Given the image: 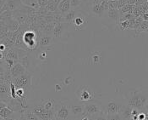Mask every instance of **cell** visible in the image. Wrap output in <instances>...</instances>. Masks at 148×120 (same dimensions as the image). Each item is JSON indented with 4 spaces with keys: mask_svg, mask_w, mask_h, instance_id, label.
Returning a JSON list of instances; mask_svg holds the SVG:
<instances>
[{
    "mask_svg": "<svg viewBox=\"0 0 148 120\" xmlns=\"http://www.w3.org/2000/svg\"><path fill=\"white\" fill-rule=\"evenodd\" d=\"M148 101V89L133 90L127 97V105L131 108L142 111Z\"/></svg>",
    "mask_w": 148,
    "mask_h": 120,
    "instance_id": "cell-1",
    "label": "cell"
},
{
    "mask_svg": "<svg viewBox=\"0 0 148 120\" xmlns=\"http://www.w3.org/2000/svg\"><path fill=\"white\" fill-rule=\"evenodd\" d=\"M11 83L16 89H24L27 91V89H29L32 86V75L30 72H25L17 78H13Z\"/></svg>",
    "mask_w": 148,
    "mask_h": 120,
    "instance_id": "cell-2",
    "label": "cell"
},
{
    "mask_svg": "<svg viewBox=\"0 0 148 120\" xmlns=\"http://www.w3.org/2000/svg\"><path fill=\"white\" fill-rule=\"evenodd\" d=\"M125 107V104H123L120 101H117L114 100H110L107 101V103L103 106V112L107 115V114H116V113H121L123 108Z\"/></svg>",
    "mask_w": 148,
    "mask_h": 120,
    "instance_id": "cell-3",
    "label": "cell"
},
{
    "mask_svg": "<svg viewBox=\"0 0 148 120\" xmlns=\"http://www.w3.org/2000/svg\"><path fill=\"white\" fill-rule=\"evenodd\" d=\"M23 42L27 49H34L37 46L38 39L34 31L27 30L23 33Z\"/></svg>",
    "mask_w": 148,
    "mask_h": 120,
    "instance_id": "cell-4",
    "label": "cell"
},
{
    "mask_svg": "<svg viewBox=\"0 0 148 120\" xmlns=\"http://www.w3.org/2000/svg\"><path fill=\"white\" fill-rule=\"evenodd\" d=\"M12 15H13V18L20 25L27 23L29 20V15L27 12L26 6L24 4H22L19 9H17L14 12H12Z\"/></svg>",
    "mask_w": 148,
    "mask_h": 120,
    "instance_id": "cell-5",
    "label": "cell"
},
{
    "mask_svg": "<svg viewBox=\"0 0 148 120\" xmlns=\"http://www.w3.org/2000/svg\"><path fill=\"white\" fill-rule=\"evenodd\" d=\"M103 113L102 107H100L97 103L87 102L84 104V114L88 115L90 117H94L97 114Z\"/></svg>",
    "mask_w": 148,
    "mask_h": 120,
    "instance_id": "cell-6",
    "label": "cell"
},
{
    "mask_svg": "<svg viewBox=\"0 0 148 120\" xmlns=\"http://www.w3.org/2000/svg\"><path fill=\"white\" fill-rule=\"evenodd\" d=\"M21 0H7L5 3L3 5V7L0 10V14L4 11H10L14 12L17 9H19L22 5Z\"/></svg>",
    "mask_w": 148,
    "mask_h": 120,
    "instance_id": "cell-7",
    "label": "cell"
},
{
    "mask_svg": "<svg viewBox=\"0 0 148 120\" xmlns=\"http://www.w3.org/2000/svg\"><path fill=\"white\" fill-rule=\"evenodd\" d=\"M55 111V117L61 120H66L70 114L69 107L66 105H61L58 108H54Z\"/></svg>",
    "mask_w": 148,
    "mask_h": 120,
    "instance_id": "cell-8",
    "label": "cell"
},
{
    "mask_svg": "<svg viewBox=\"0 0 148 120\" xmlns=\"http://www.w3.org/2000/svg\"><path fill=\"white\" fill-rule=\"evenodd\" d=\"M10 99V84H0V100L6 102Z\"/></svg>",
    "mask_w": 148,
    "mask_h": 120,
    "instance_id": "cell-9",
    "label": "cell"
},
{
    "mask_svg": "<svg viewBox=\"0 0 148 120\" xmlns=\"http://www.w3.org/2000/svg\"><path fill=\"white\" fill-rule=\"evenodd\" d=\"M25 72H26V68L23 66L21 63H19V62H17L10 71L12 78H17V77L24 74Z\"/></svg>",
    "mask_w": 148,
    "mask_h": 120,
    "instance_id": "cell-10",
    "label": "cell"
},
{
    "mask_svg": "<svg viewBox=\"0 0 148 120\" xmlns=\"http://www.w3.org/2000/svg\"><path fill=\"white\" fill-rule=\"evenodd\" d=\"M58 10L59 12L64 14V15L67 14L71 10L70 0H61L58 3Z\"/></svg>",
    "mask_w": 148,
    "mask_h": 120,
    "instance_id": "cell-11",
    "label": "cell"
},
{
    "mask_svg": "<svg viewBox=\"0 0 148 120\" xmlns=\"http://www.w3.org/2000/svg\"><path fill=\"white\" fill-rule=\"evenodd\" d=\"M70 114H73L74 116H80L81 114H84V105L80 104H72L69 106Z\"/></svg>",
    "mask_w": 148,
    "mask_h": 120,
    "instance_id": "cell-12",
    "label": "cell"
},
{
    "mask_svg": "<svg viewBox=\"0 0 148 120\" xmlns=\"http://www.w3.org/2000/svg\"><path fill=\"white\" fill-rule=\"evenodd\" d=\"M61 0H48L45 8L48 12H57L58 3Z\"/></svg>",
    "mask_w": 148,
    "mask_h": 120,
    "instance_id": "cell-13",
    "label": "cell"
},
{
    "mask_svg": "<svg viewBox=\"0 0 148 120\" xmlns=\"http://www.w3.org/2000/svg\"><path fill=\"white\" fill-rule=\"evenodd\" d=\"M91 98H92V95L87 88H83L82 89H80V96H79L80 101H84V102L85 101H90Z\"/></svg>",
    "mask_w": 148,
    "mask_h": 120,
    "instance_id": "cell-14",
    "label": "cell"
},
{
    "mask_svg": "<svg viewBox=\"0 0 148 120\" xmlns=\"http://www.w3.org/2000/svg\"><path fill=\"white\" fill-rule=\"evenodd\" d=\"M53 41L52 37L49 35H42L39 39H38V44L40 47H47L51 44Z\"/></svg>",
    "mask_w": 148,
    "mask_h": 120,
    "instance_id": "cell-15",
    "label": "cell"
},
{
    "mask_svg": "<svg viewBox=\"0 0 148 120\" xmlns=\"http://www.w3.org/2000/svg\"><path fill=\"white\" fill-rule=\"evenodd\" d=\"M5 59H11L14 60H19V55L17 53L16 48H10L7 50V54L4 55Z\"/></svg>",
    "mask_w": 148,
    "mask_h": 120,
    "instance_id": "cell-16",
    "label": "cell"
},
{
    "mask_svg": "<svg viewBox=\"0 0 148 120\" xmlns=\"http://www.w3.org/2000/svg\"><path fill=\"white\" fill-rule=\"evenodd\" d=\"M13 19H14L13 15L10 11H4L0 14V22H3V23L6 24V26L9 24Z\"/></svg>",
    "mask_w": 148,
    "mask_h": 120,
    "instance_id": "cell-17",
    "label": "cell"
},
{
    "mask_svg": "<svg viewBox=\"0 0 148 120\" xmlns=\"http://www.w3.org/2000/svg\"><path fill=\"white\" fill-rule=\"evenodd\" d=\"M21 117L25 120H40L32 110H25L21 113Z\"/></svg>",
    "mask_w": 148,
    "mask_h": 120,
    "instance_id": "cell-18",
    "label": "cell"
},
{
    "mask_svg": "<svg viewBox=\"0 0 148 120\" xmlns=\"http://www.w3.org/2000/svg\"><path fill=\"white\" fill-rule=\"evenodd\" d=\"M91 11H92L93 14L101 16V15H103V13L105 12V10H104V8L103 7V5H102V4L100 3V2H99V3H95V4L92 6Z\"/></svg>",
    "mask_w": 148,
    "mask_h": 120,
    "instance_id": "cell-19",
    "label": "cell"
},
{
    "mask_svg": "<svg viewBox=\"0 0 148 120\" xmlns=\"http://www.w3.org/2000/svg\"><path fill=\"white\" fill-rule=\"evenodd\" d=\"M22 1V3L25 6H28V7H31V8H33L36 10H38L40 8L38 3L36 0H21Z\"/></svg>",
    "mask_w": 148,
    "mask_h": 120,
    "instance_id": "cell-20",
    "label": "cell"
},
{
    "mask_svg": "<svg viewBox=\"0 0 148 120\" xmlns=\"http://www.w3.org/2000/svg\"><path fill=\"white\" fill-rule=\"evenodd\" d=\"M7 26H8L9 32H10V33H14V32H16L17 30H19V28H20V24H19L14 19H13L11 22L7 25Z\"/></svg>",
    "mask_w": 148,
    "mask_h": 120,
    "instance_id": "cell-21",
    "label": "cell"
},
{
    "mask_svg": "<svg viewBox=\"0 0 148 120\" xmlns=\"http://www.w3.org/2000/svg\"><path fill=\"white\" fill-rule=\"evenodd\" d=\"M12 114H14V112L12 110H10L8 107L0 110V117L3 118V119H6L8 117H10Z\"/></svg>",
    "mask_w": 148,
    "mask_h": 120,
    "instance_id": "cell-22",
    "label": "cell"
},
{
    "mask_svg": "<svg viewBox=\"0 0 148 120\" xmlns=\"http://www.w3.org/2000/svg\"><path fill=\"white\" fill-rule=\"evenodd\" d=\"M62 30H63V26H62V25L60 22H58L56 24V26L53 27V35L54 37H58L61 36V34H62Z\"/></svg>",
    "mask_w": 148,
    "mask_h": 120,
    "instance_id": "cell-23",
    "label": "cell"
},
{
    "mask_svg": "<svg viewBox=\"0 0 148 120\" xmlns=\"http://www.w3.org/2000/svg\"><path fill=\"white\" fill-rule=\"evenodd\" d=\"M108 15L111 20H118L119 18V13L117 11V10H113V9H109L108 10Z\"/></svg>",
    "mask_w": 148,
    "mask_h": 120,
    "instance_id": "cell-24",
    "label": "cell"
},
{
    "mask_svg": "<svg viewBox=\"0 0 148 120\" xmlns=\"http://www.w3.org/2000/svg\"><path fill=\"white\" fill-rule=\"evenodd\" d=\"M64 18H65V20L68 22H70L74 21V19L75 18V11L73 10H70L67 14L64 15Z\"/></svg>",
    "mask_w": 148,
    "mask_h": 120,
    "instance_id": "cell-25",
    "label": "cell"
},
{
    "mask_svg": "<svg viewBox=\"0 0 148 120\" xmlns=\"http://www.w3.org/2000/svg\"><path fill=\"white\" fill-rule=\"evenodd\" d=\"M139 31L140 32H144V33H148V22L146 21H142L140 22V24L138 26Z\"/></svg>",
    "mask_w": 148,
    "mask_h": 120,
    "instance_id": "cell-26",
    "label": "cell"
},
{
    "mask_svg": "<svg viewBox=\"0 0 148 120\" xmlns=\"http://www.w3.org/2000/svg\"><path fill=\"white\" fill-rule=\"evenodd\" d=\"M107 120H123L122 116L119 113L116 114H107L106 115Z\"/></svg>",
    "mask_w": 148,
    "mask_h": 120,
    "instance_id": "cell-27",
    "label": "cell"
},
{
    "mask_svg": "<svg viewBox=\"0 0 148 120\" xmlns=\"http://www.w3.org/2000/svg\"><path fill=\"white\" fill-rule=\"evenodd\" d=\"M5 63L7 66V71H10L12 67L17 63V60H11V59H5Z\"/></svg>",
    "mask_w": 148,
    "mask_h": 120,
    "instance_id": "cell-28",
    "label": "cell"
},
{
    "mask_svg": "<svg viewBox=\"0 0 148 120\" xmlns=\"http://www.w3.org/2000/svg\"><path fill=\"white\" fill-rule=\"evenodd\" d=\"M84 22H85L84 18H82L81 16H76L73 21V22H74L75 26H81L82 25L84 24Z\"/></svg>",
    "mask_w": 148,
    "mask_h": 120,
    "instance_id": "cell-29",
    "label": "cell"
},
{
    "mask_svg": "<svg viewBox=\"0 0 148 120\" xmlns=\"http://www.w3.org/2000/svg\"><path fill=\"white\" fill-rule=\"evenodd\" d=\"M42 107L47 109V110H51V109H53L54 108V104L52 101H45L43 104H42Z\"/></svg>",
    "mask_w": 148,
    "mask_h": 120,
    "instance_id": "cell-30",
    "label": "cell"
},
{
    "mask_svg": "<svg viewBox=\"0 0 148 120\" xmlns=\"http://www.w3.org/2000/svg\"><path fill=\"white\" fill-rule=\"evenodd\" d=\"M82 0H70V6H71V9H74V8H76L80 5L81 3Z\"/></svg>",
    "mask_w": 148,
    "mask_h": 120,
    "instance_id": "cell-31",
    "label": "cell"
},
{
    "mask_svg": "<svg viewBox=\"0 0 148 120\" xmlns=\"http://www.w3.org/2000/svg\"><path fill=\"white\" fill-rule=\"evenodd\" d=\"M93 120H107V118H106V115L104 113H100V114L94 116Z\"/></svg>",
    "mask_w": 148,
    "mask_h": 120,
    "instance_id": "cell-32",
    "label": "cell"
},
{
    "mask_svg": "<svg viewBox=\"0 0 148 120\" xmlns=\"http://www.w3.org/2000/svg\"><path fill=\"white\" fill-rule=\"evenodd\" d=\"M36 1L39 4L40 8H45L47 4V2H48V0H36Z\"/></svg>",
    "mask_w": 148,
    "mask_h": 120,
    "instance_id": "cell-33",
    "label": "cell"
},
{
    "mask_svg": "<svg viewBox=\"0 0 148 120\" xmlns=\"http://www.w3.org/2000/svg\"><path fill=\"white\" fill-rule=\"evenodd\" d=\"M6 107H7V103L2 100H0V110H2L3 108H6Z\"/></svg>",
    "mask_w": 148,
    "mask_h": 120,
    "instance_id": "cell-34",
    "label": "cell"
},
{
    "mask_svg": "<svg viewBox=\"0 0 148 120\" xmlns=\"http://www.w3.org/2000/svg\"><path fill=\"white\" fill-rule=\"evenodd\" d=\"M100 60H101V57H100L99 55H95L93 56V61H94L95 63H97V61H99Z\"/></svg>",
    "mask_w": 148,
    "mask_h": 120,
    "instance_id": "cell-35",
    "label": "cell"
},
{
    "mask_svg": "<svg viewBox=\"0 0 148 120\" xmlns=\"http://www.w3.org/2000/svg\"><path fill=\"white\" fill-rule=\"evenodd\" d=\"M143 111L146 114H148V101L147 102V104L145 105V107L143 108Z\"/></svg>",
    "mask_w": 148,
    "mask_h": 120,
    "instance_id": "cell-36",
    "label": "cell"
},
{
    "mask_svg": "<svg viewBox=\"0 0 148 120\" xmlns=\"http://www.w3.org/2000/svg\"><path fill=\"white\" fill-rule=\"evenodd\" d=\"M81 120H91L90 119V116L83 114V118L81 119Z\"/></svg>",
    "mask_w": 148,
    "mask_h": 120,
    "instance_id": "cell-37",
    "label": "cell"
},
{
    "mask_svg": "<svg viewBox=\"0 0 148 120\" xmlns=\"http://www.w3.org/2000/svg\"><path fill=\"white\" fill-rule=\"evenodd\" d=\"M4 120H18V119H13V118H11V116H10V117H8V118H6V119H4Z\"/></svg>",
    "mask_w": 148,
    "mask_h": 120,
    "instance_id": "cell-38",
    "label": "cell"
},
{
    "mask_svg": "<svg viewBox=\"0 0 148 120\" xmlns=\"http://www.w3.org/2000/svg\"><path fill=\"white\" fill-rule=\"evenodd\" d=\"M19 120H25V119H22V118L21 117V118H20V119H19Z\"/></svg>",
    "mask_w": 148,
    "mask_h": 120,
    "instance_id": "cell-39",
    "label": "cell"
},
{
    "mask_svg": "<svg viewBox=\"0 0 148 120\" xmlns=\"http://www.w3.org/2000/svg\"><path fill=\"white\" fill-rule=\"evenodd\" d=\"M0 120H4V119H3V118H1V117H0Z\"/></svg>",
    "mask_w": 148,
    "mask_h": 120,
    "instance_id": "cell-40",
    "label": "cell"
},
{
    "mask_svg": "<svg viewBox=\"0 0 148 120\" xmlns=\"http://www.w3.org/2000/svg\"><path fill=\"white\" fill-rule=\"evenodd\" d=\"M19 119H18V120H19Z\"/></svg>",
    "mask_w": 148,
    "mask_h": 120,
    "instance_id": "cell-41",
    "label": "cell"
}]
</instances>
